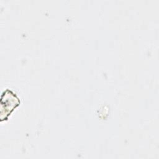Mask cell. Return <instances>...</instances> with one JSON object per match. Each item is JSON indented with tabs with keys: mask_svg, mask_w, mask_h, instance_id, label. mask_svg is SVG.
I'll return each mask as SVG.
<instances>
[{
	"mask_svg": "<svg viewBox=\"0 0 159 159\" xmlns=\"http://www.w3.org/2000/svg\"><path fill=\"white\" fill-rule=\"evenodd\" d=\"M1 98L5 99L4 101L3 100L1 101V103H4V104H1V106L4 105V107H1V111L5 109V112L2 114H1V116H2V115H4V119H6L9 114L11 113V112L19 105L20 100L16 95V94H14L9 89L6 90V91L2 95Z\"/></svg>",
	"mask_w": 159,
	"mask_h": 159,
	"instance_id": "6da1fadb",
	"label": "cell"
}]
</instances>
